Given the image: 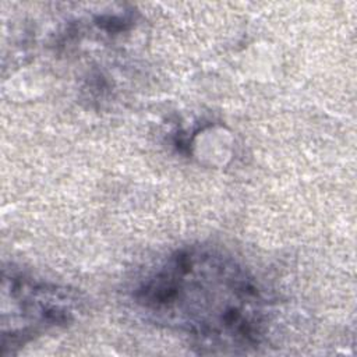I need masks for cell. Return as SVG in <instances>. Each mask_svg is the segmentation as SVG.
Instances as JSON below:
<instances>
[{
  "mask_svg": "<svg viewBox=\"0 0 357 357\" xmlns=\"http://www.w3.org/2000/svg\"><path fill=\"white\" fill-rule=\"evenodd\" d=\"M131 301L146 321L185 335L206 354L247 353L259 346L268 324L257 279L206 244L181 247L146 269Z\"/></svg>",
  "mask_w": 357,
  "mask_h": 357,
  "instance_id": "obj_1",
  "label": "cell"
},
{
  "mask_svg": "<svg viewBox=\"0 0 357 357\" xmlns=\"http://www.w3.org/2000/svg\"><path fill=\"white\" fill-rule=\"evenodd\" d=\"M77 296L61 286L22 272H4L1 284V354L14 353L36 336L67 325Z\"/></svg>",
  "mask_w": 357,
  "mask_h": 357,
  "instance_id": "obj_2",
  "label": "cell"
}]
</instances>
